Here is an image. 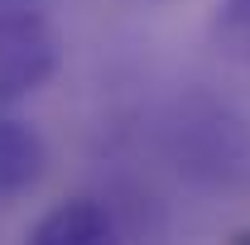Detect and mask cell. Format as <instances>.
<instances>
[{"instance_id":"277c9868","label":"cell","mask_w":250,"mask_h":245,"mask_svg":"<svg viewBox=\"0 0 250 245\" xmlns=\"http://www.w3.org/2000/svg\"><path fill=\"white\" fill-rule=\"evenodd\" d=\"M43 163H48V144L29 121L0 111V202L29 192L43 178Z\"/></svg>"},{"instance_id":"7a4b0ae2","label":"cell","mask_w":250,"mask_h":245,"mask_svg":"<svg viewBox=\"0 0 250 245\" xmlns=\"http://www.w3.org/2000/svg\"><path fill=\"white\" fill-rule=\"evenodd\" d=\"M58 72V34L39 10H0V106L34 96Z\"/></svg>"},{"instance_id":"3957f363","label":"cell","mask_w":250,"mask_h":245,"mask_svg":"<svg viewBox=\"0 0 250 245\" xmlns=\"http://www.w3.org/2000/svg\"><path fill=\"white\" fill-rule=\"evenodd\" d=\"M24 245H121V226L96 197H62L24 231Z\"/></svg>"},{"instance_id":"8992f818","label":"cell","mask_w":250,"mask_h":245,"mask_svg":"<svg viewBox=\"0 0 250 245\" xmlns=\"http://www.w3.org/2000/svg\"><path fill=\"white\" fill-rule=\"evenodd\" d=\"M0 10H34V0H0Z\"/></svg>"},{"instance_id":"5b68a950","label":"cell","mask_w":250,"mask_h":245,"mask_svg":"<svg viewBox=\"0 0 250 245\" xmlns=\"http://www.w3.org/2000/svg\"><path fill=\"white\" fill-rule=\"evenodd\" d=\"M212 39H217V48L226 58L250 62V0H217Z\"/></svg>"},{"instance_id":"6da1fadb","label":"cell","mask_w":250,"mask_h":245,"mask_svg":"<svg viewBox=\"0 0 250 245\" xmlns=\"http://www.w3.org/2000/svg\"><path fill=\"white\" fill-rule=\"evenodd\" d=\"M168 154L188 178L207 187H246L250 183V121L226 101L188 96L168 116Z\"/></svg>"}]
</instances>
